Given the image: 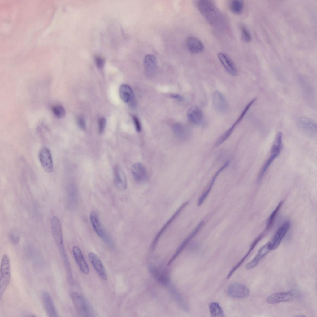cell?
<instances>
[{
  "label": "cell",
  "instance_id": "836d02e7",
  "mask_svg": "<svg viewBox=\"0 0 317 317\" xmlns=\"http://www.w3.org/2000/svg\"><path fill=\"white\" fill-rule=\"evenodd\" d=\"M240 28L242 36L245 41L247 42H250L251 40V37L249 30L244 25H241Z\"/></svg>",
  "mask_w": 317,
  "mask_h": 317
},
{
  "label": "cell",
  "instance_id": "f1b7e54d",
  "mask_svg": "<svg viewBox=\"0 0 317 317\" xmlns=\"http://www.w3.org/2000/svg\"><path fill=\"white\" fill-rule=\"evenodd\" d=\"M173 130L176 135L180 139H185L188 134L184 127L180 123H176L173 126Z\"/></svg>",
  "mask_w": 317,
  "mask_h": 317
},
{
  "label": "cell",
  "instance_id": "7a4b0ae2",
  "mask_svg": "<svg viewBox=\"0 0 317 317\" xmlns=\"http://www.w3.org/2000/svg\"><path fill=\"white\" fill-rule=\"evenodd\" d=\"M71 297L79 313L83 317H94V312L90 304L80 294L72 292Z\"/></svg>",
  "mask_w": 317,
  "mask_h": 317
},
{
  "label": "cell",
  "instance_id": "9a60e30c",
  "mask_svg": "<svg viewBox=\"0 0 317 317\" xmlns=\"http://www.w3.org/2000/svg\"><path fill=\"white\" fill-rule=\"evenodd\" d=\"M51 225L53 237L58 247L64 245L61 225L57 217L54 216L52 218Z\"/></svg>",
  "mask_w": 317,
  "mask_h": 317
},
{
  "label": "cell",
  "instance_id": "6da1fadb",
  "mask_svg": "<svg viewBox=\"0 0 317 317\" xmlns=\"http://www.w3.org/2000/svg\"><path fill=\"white\" fill-rule=\"evenodd\" d=\"M197 6L202 14L210 24L217 25L221 20L220 13L214 2L211 0L197 1Z\"/></svg>",
  "mask_w": 317,
  "mask_h": 317
},
{
  "label": "cell",
  "instance_id": "5bb4252c",
  "mask_svg": "<svg viewBox=\"0 0 317 317\" xmlns=\"http://www.w3.org/2000/svg\"><path fill=\"white\" fill-rule=\"evenodd\" d=\"M41 295L43 306L48 316L50 317H58L53 302L49 293L46 291H44Z\"/></svg>",
  "mask_w": 317,
  "mask_h": 317
},
{
  "label": "cell",
  "instance_id": "484cf974",
  "mask_svg": "<svg viewBox=\"0 0 317 317\" xmlns=\"http://www.w3.org/2000/svg\"><path fill=\"white\" fill-rule=\"evenodd\" d=\"M229 161L226 162L225 164L217 171L216 172L215 175L213 176L210 185L208 186L207 189L205 191V192L202 194V195L198 199V206L201 205L203 202L204 201L206 198V197L208 195L210 192V191L211 188L213 185L216 179V177H217L219 174L228 165Z\"/></svg>",
  "mask_w": 317,
  "mask_h": 317
},
{
  "label": "cell",
  "instance_id": "8fae6325",
  "mask_svg": "<svg viewBox=\"0 0 317 317\" xmlns=\"http://www.w3.org/2000/svg\"><path fill=\"white\" fill-rule=\"evenodd\" d=\"M88 258L100 277L103 280H107V276L106 269L98 257L94 253L90 252L88 254Z\"/></svg>",
  "mask_w": 317,
  "mask_h": 317
},
{
  "label": "cell",
  "instance_id": "7402d4cb",
  "mask_svg": "<svg viewBox=\"0 0 317 317\" xmlns=\"http://www.w3.org/2000/svg\"><path fill=\"white\" fill-rule=\"evenodd\" d=\"M272 249L270 241H269L259 250L254 259L246 265V268L250 269L254 268L260 261Z\"/></svg>",
  "mask_w": 317,
  "mask_h": 317
},
{
  "label": "cell",
  "instance_id": "d4e9b609",
  "mask_svg": "<svg viewBox=\"0 0 317 317\" xmlns=\"http://www.w3.org/2000/svg\"><path fill=\"white\" fill-rule=\"evenodd\" d=\"M281 150L278 147H272L270 157L265 161L259 173L258 177V181H259L261 180L265 173L272 163L279 156Z\"/></svg>",
  "mask_w": 317,
  "mask_h": 317
},
{
  "label": "cell",
  "instance_id": "277c9868",
  "mask_svg": "<svg viewBox=\"0 0 317 317\" xmlns=\"http://www.w3.org/2000/svg\"><path fill=\"white\" fill-rule=\"evenodd\" d=\"M90 219L94 230L98 235L109 247L113 248L114 242L102 227L97 213L94 211H92L90 213Z\"/></svg>",
  "mask_w": 317,
  "mask_h": 317
},
{
  "label": "cell",
  "instance_id": "44dd1931",
  "mask_svg": "<svg viewBox=\"0 0 317 317\" xmlns=\"http://www.w3.org/2000/svg\"><path fill=\"white\" fill-rule=\"evenodd\" d=\"M204 224V222L203 221H202L198 225L195 229H194V230L183 241L177 249L176 251L168 262L167 263L168 265H170L180 254L189 242L196 236L197 234L198 231L202 227H203Z\"/></svg>",
  "mask_w": 317,
  "mask_h": 317
},
{
  "label": "cell",
  "instance_id": "83f0119b",
  "mask_svg": "<svg viewBox=\"0 0 317 317\" xmlns=\"http://www.w3.org/2000/svg\"><path fill=\"white\" fill-rule=\"evenodd\" d=\"M229 7L231 12L235 14L239 15L243 11L244 3L241 0H232L230 2Z\"/></svg>",
  "mask_w": 317,
  "mask_h": 317
},
{
  "label": "cell",
  "instance_id": "cb8c5ba5",
  "mask_svg": "<svg viewBox=\"0 0 317 317\" xmlns=\"http://www.w3.org/2000/svg\"><path fill=\"white\" fill-rule=\"evenodd\" d=\"M143 63L145 71L147 76L151 77L155 73L157 66L155 57L152 54L146 55L144 59Z\"/></svg>",
  "mask_w": 317,
  "mask_h": 317
},
{
  "label": "cell",
  "instance_id": "ffe728a7",
  "mask_svg": "<svg viewBox=\"0 0 317 317\" xmlns=\"http://www.w3.org/2000/svg\"><path fill=\"white\" fill-rule=\"evenodd\" d=\"M187 48L189 51L193 54H198L202 52L205 47L202 42L198 38L190 36L186 40Z\"/></svg>",
  "mask_w": 317,
  "mask_h": 317
},
{
  "label": "cell",
  "instance_id": "2e32d148",
  "mask_svg": "<svg viewBox=\"0 0 317 317\" xmlns=\"http://www.w3.org/2000/svg\"><path fill=\"white\" fill-rule=\"evenodd\" d=\"M217 56L224 67L229 74L233 76L237 75L238 72L237 67L226 54L223 52H219Z\"/></svg>",
  "mask_w": 317,
  "mask_h": 317
},
{
  "label": "cell",
  "instance_id": "4316f807",
  "mask_svg": "<svg viewBox=\"0 0 317 317\" xmlns=\"http://www.w3.org/2000/svg\"><path fill=\"white\" fill-rule=\"evenodd\" d=\"M150 270L153 277L155 278L158 282L161 284L166 285L169 282V278L167 274L164 272L161 273L156 268L151 267Z\"/></svg>",
  "mask_w": 317,
  "mask_h": 317
},
{
  "label": "cell",
  "instance_id": "1f68e13d",
  "mask_svg": "<svg viewBox=\"0 0 317 317\" xmlns=\"http://www.w3.org/2000/svg\"><path fill=\"white\" fill-rule=\"evenodd\" d=\"M52 110L54 115L59 119L62 118L66 115L65 109L61 105L57 104L54 106Z\"/></svg>",
  "mask_w": 317,
  "mask_h": 317
},
{
  "label": "cell",
  "instance_id": "74e56055",
  "mask_svg": "<svg viewBox=\"0 0 317 317\" xmlns=\"http://www.w3.org/2000/svg\"><path fill=\"white\" fill-rule=\"evenodd\" d=\"M77 122L79 127L82 130H85L86 124L84 118L82 116L79 117L77 119Z\"/></svg>",
  "mask_w": 317,
  "mask_h": 317
},
{
  "label": "cell",
  "instance_id": "e575fe53",
  "mask_svg": "<svg viewBox=\"0 0 317 317\" xmlns=\"http://www.w3.org/2000/svg\"><path fill=\"white\" fill-rule=\"evenodd\" d=\"M106 120L104 117H101L98 119V131L100 133H102L104 131L106 127Z\"/></svg>",
  "mask_w": 317,
  "mask_h": 317
},
{
  "label": "cell",
  "instance_id": "d590c367",
  "mask_svg": "<svg viewBox=\"0 0 317 317\" xmlns=\"http://www.w3.org/2000/svg\"><path fill=\"white\" fill-rule=\"evenodd\" d=\"M9 237L12 243L14 245L17 244L19 242V237L16 232H11L9 234Z\"/></svg>",
  "mask_w": 317,
  "mask_h": 317
},
{
  "label": "cell",
  "instance_id": "8d00e7d4",
  "mask_svg": "<svg viewBox=\"0 0 317 317\" xmlns=\"http://www.w3.org/2000/svg\"><path fill=\"white\" fill-rule=\"evenodd\" d=\"M132 119L136 131L138 132L141 131V125L138 118L136 116L133 115Z\"/></svg>",
  "mask_w": 317,
  "mask_h": 317
},
{
  "label": "cell",
  "instance_id": "e0dca14e",
  "mask_svg": "<svg viewBox=\"0 0 317 317\" xmlns=\"http://www.w3.org/2000/svg\"><path fill=\"white\" fill-rule=\"evenodd\" d=\"M212 102L214 109L218 112H223L226 111L228 105L224 96L218 91L214 92L212 96Z\"/></svg>",
  "mask_w": 317,
  "mask_h": 317
},
{
  "label": "cell",
  "instance_id": "ba28073f",
  "mask_svg": "<svg viewBox=\"0 0 317 317\" xmlns=\"http://www.w3.org/2000/svg\"><path fill=\"white\" fill-rule=\"evenodd\" d=\"M189 202L188 201L186 202L180 206L163 226L162 228L155 236L154 240L152 241L151 246V248L152 250H154L155 248L158 241L164 233L166 230L167 228L171 224L175 219L178 216L180 215L183 210L187 205Z\"/></svg>",
  "mask_w": 317,
  "mask_h": 317
},
{
  "label": "cell",
  "instance_id": "30bf717a",
  "mask_svg": "<svg viewBox=\"0 0 317 317\" xmlns=\"http://www.w3.org/2000/svg\"><path fill=\"white\" fill-rule=\"evenodd\" d=\"M289 221L284 222L277 230L272 239L270 241L272 250L276 249L288 231L290 227Z\"/></svg>",
  "mask_w": 317,
  "mask_h": 317
},
{
  "label": "cell",
  "instance_id": "d6986e66",
  "mask_svg": "<svg viewBox=\"0 0 317 317\" xmlns=\"http://www.w3.org/2000/svg\"><path fill=\"white\" fill-rule=\"evenodd\" d=\"M187 117L191 123L196 125L201 124L204 120V115L201 110L197 106H193L188 110Z\"/></svg>",
  "mask_w": 317,
  "mask_h": 317
},
{
  "label": "cell",
  "instance_id": "8992f818",
  "mask_svg": "<svg viewBox=\"0 0 317 317\" xmlns=\"http://www.w3.org/2000/svg\"><path fill=\"white\" fill-rule=\"evenodd\" d=\"M39 159L40 164L46 172H52L53 169V163L51 152L48 148L44 147L40 150Z\"/></svg>",
  "mask_w": 317,
  "mask_h": 317
},
{
  "label": "cell",
  "instance_id": "4fadbf2b",
  "mask_svg": "<svg viewBox=\"0 0 317 317\" xmlns=\"http://www.w3.org/2000/svg\"><path fill=\"white\" fill-rule=\"evenodd\" d=\"M113 173L114 183L116 187L120 190L125 189L127 186L126 178L119 165L116 164L114 166Z\"/></svg>",
  "mask_w": 317,
  "mask_h": 317
},
{
  "label": "cell",
  "instance_id": "ab89813d",
  "mask_svg": "<svg viewBox=\"0 0 317 317\" xmlns=\"http://www.w3.org/2000/svg\"><path fill=\"white\" fill-rule=\"evenodd\" d=\"M171 96L173 98L177 99L180 101L182 100L183 99V98L182 96L178 94H172L171 95Z\"/></svg>",
  "mask_w": 317,
  "mask_h": 317
},
{
  "label": "cell",
  "instance_id": "4dcf8cb0",
  "mask_svg": "<svg viewBox=\"0 0 317 317\" xmlns=\"http://www.w3.org/2000/svg\"><path fill=\"white\" fill-rule=\"evenodd\" d=\"M283 202H280L276 207L274 210L272 212L269 218H268L266 224V229L268 230L270 228L273 224L275 219L276 216L279 210L280 209Z\"/></svg>",
  "mask_w": 317,
  "mask_h": 317
},
{
  "label": "cell",
  "instance_id": "603a6c76",
  "mask_svg": "<svg viewBox=\"0 0 317 317\" xmlns=\"http://www.w3.org/2000/svg\"><path fill=\"white\" fill-rule=\"evenodd\" d=\"M72 252L75 261L81 271L85 274H88L89 272V268L80 249L78 246H74Z\"/></svg>",
  "mask_w": 317,
  "mask_h": 317
},
{
  "label": "cell",
  "instance_id": "9c48e42d",
  "mask_svg": "<svg viewBox=\"0 0 317 317\" xmlns=\"http://www.w3.org/2000/svg\"><path fill=\"white\" fill-rule=\"evenodd\" d=\"M131 171L134 180L137 182L143 183L148 180V172L141 163H137L133 164L131 167Z\"/></svg>",
  "mask_w": 317,
  "mask_h": 317
},
{
  "label": "cell",
  "instance_id": "ac0fdd59",
  "mask_svg": "<svg viewBox=\"0 0 317 317\" xmlns=\"http://www.w3.org/2000/svg\"><path fill=\"white\" fill-rule=\"evenodd\" d=\"M119 94L121 98L124 102L128 103L132 107H134L136 102L134 93L128 85L123 84L121 85Z\"/></svg>",
  "mask_w": 317,
  "mask_h": 317
},
{
  "label": "cell",
  "instance_id": "52a82bcc",
  "mask_svg": "<svg viewBox=\"0 0 317 317\" xmlns=\"http://www.w3.org/2000/svg\"><path fill=\"white\" fill-rule=\"evenodd\" d=\"M296 292L295 291L292 290L274 293L268 296L266 301L269 304H275L288 301L296 297Z\"/></svg>",
  "mask_w": 317,
  "mask_h": 317
},
{
  "label": "cell",
  "instance_id": "f546056e",
  "mask_svg": "<svg viewBox=\"0 0 317 317\" xmlns=\"http://www.w3.org/2000/svg\"><path fill=\"white\" fill-rule=\"evenodd\" d=\"M209 308L210 314L212 317H223L224 313L223 310L217 302H212L210 304Z\"/></svg>",
  "mask_w": 317,
  "mask_h": 317
},
{
  "label": "cell",
  "instance_id": "7c38bea8",
  "mask_svg": "<svg viewBox=\"0 0 317 317\" xmlns=\"http://www.w3.org/2000/svg\"><path fill=\"white\" fill-rule=\"evenodd\" d=\"M252 105V104L251 102H249L247 105L238 118L233 124L222 135L218 138L215 143V145L216 146H218L222 144L230 137L236 126L242 120Z\"/></svg>",
  "mask_w": 317,
  "mask_h": 317
},
{
  "label": "cell",
  "instance_id": "f35d334b",
  "mask_svg": "<svg viewBox=\"0 0 317 317\" xmlns=\"http://www.w3.org/2000/svg\"><path fill=\"white\" fill-rule=\"evenodd\" d=\"M95 62L98 67L99 69H102L104 66V59L100 57H96L95 58Z\"/></svg>",
  "mask_w": 317,
  "mask_h": 317
},
{
  "label": "cell",
  "instance_id": "5b68a950",
  "mask_svg": "<svg viewBox=\"0 0 317 317\" xmlns=\"http://www.w3.org/2000/svg\"><path fill=\"white\" fill-rule=\"evenodd\" d=\"M227 293L229 296L232 298L244 299L249 296L250 291L248 288L245 285L234 283L228 286Z\"/></svg>",
  "mask_w": 317,
  "mask_h": 317
},
{
  "label": "cell",
  "instance_id": "d6a6232c",
  "mask_svg": "<svg viewBox=\"0 0 317 317\" xmlns=\"http://www.w3.org/2000/svg\"><path fill=\"white\" fill-rule=\"evenodd\" d=\"M263 236V234L260 235L254 240V241L252 245H251L250 249V250H249V251L246 254L245 256L237 264H236V266L237 267H240L241 265L242 264L244 261L247 258V257L249 255V254L250 253L252 250L253 249L257 244V243L261 239Z\"/></svg>",
  "mask_w": 317,
  "mask_h": 317
},
{
  "label": "cell",
  "instance_id": "3957f363",
  "mask_svg": "<svg viewBox=\"0 0 317 317\" xmlns=\"http://www.w3.org/2000/svg\"><path fill=\"white\" fill-rule=\"evenodd\" d=\"M11 274L9 258L6 254L3 255L1 263L0 273V298L1 299L8 287L11 279Z\"/></svg>",
  "mask_w": 317,
  "mask_h": 317
}]
</instances>
